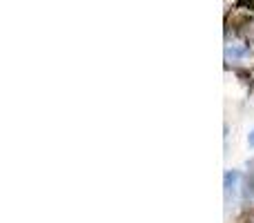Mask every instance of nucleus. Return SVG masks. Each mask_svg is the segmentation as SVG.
I'll return each instance as SVG.
<instances>
[{
    "instance_id": "obj_4",
    "label": "nucleus",
    "mask_w": 254,
    "mask_h": 223,
    "mask_svg": "<svg viewBox=\"0 0 254 223\" xmlns=\"http://www.w3.org/2000/svg\"><path fill=\"white\" fill-rule=\"evenodd\" d=\"M248 145H250V148H254V130L250 132V134H248Z\"/></svg>"
},
{
    "instance_id": "obj_3",
    "label": "nucleus",
    "mask_w": 254,
    "mask_h": 223,
    "mask_svg": "<svg viewBox=\"0 0 254 223\" xmlns=\"http://www.w3.org/2000/svg\"><path fill=\"white\" fill-rule=\"evenodd\" d=\"M243 199L254 201V176H248L246 183H243Z\"/></svg>"
},
{
    "instance_id": "obj_1",
    "label": "nucleus",
    "mask_w": 254,
    "mask_h": 223,
    "mask_svg": "<svg viewBox=\"0 0 254 223\" xmlns=\"http://www.w3.org/2000/svg\"><path fill=\"white\" fill-rule=\"evenodd\" d=\"M239 172L237 170H230V172H225V176H223V185H225V194H232L234 190H237V183H239Z\"/></svg>"
},
{
    "instance_id": "obj_2",
    "label": "nucleus",
    "mask_w": 254,
    "mask_h": 223,
    "mask_svg": "<svg viewBox=\"0 0 254 223\" xmlns=\"http://www.w3.org/2000/svg\"><path fill=\"white\" fill-rule=\"evenodd\" d=\"M246 54H248L246 47H228V52H225V58H228V61H232V63H237V61H241Z\"/></svg>"
}]
</instances>
